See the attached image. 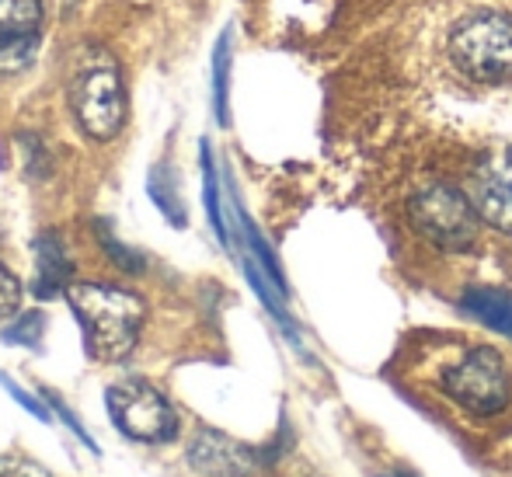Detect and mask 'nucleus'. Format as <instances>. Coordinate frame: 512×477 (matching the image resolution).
I'll return each mask as SVG.
<instances>
[{"mask_svg": "<svg viewBox=\"0 0 512 477\" xmlns=\"http://www.w3.org/2000/svg\"><path fill=\"white\" fill-rule=\"evenodd\" d=\"M70 310L84 331L91 359L98 363H122L140 342L147 303L133 289L108 283H74L67 289Z\"/></svg>", "mask_w": 512, "mask_h": 477, "instance_id": "f257e3e1", "label": "nucleus"}, {"mask_svg": "<svg viewBox=\"0 0 512 477\" xmlns=\"http://www.w3.org/2000/svg\"><path fill=\"white\" fill-rule=\"evenodd\" d=\"M67 101L77 126L98 143H108L126 126V88L119 63L105 49H84L67 84Z\"/></svg>", "mask_w": 512, "mask_h": 477, "instance_id": "f03ea898", "label": "nucleus"}, {"mask_svg": "<svg viewBox=\"0 0 512 477\" xmlns=\"http://www.w3.org/2000/svg\"><path fill=\"white\" fill-rule=\"evenodd\" d=\"M450 60L478 84H502L512 77V18L481 11L464 18L450 35Z\"/></svg>", "mask_w": 512, "mask_h": 477, "instance_id": "7ed1b4c3", "label": "nucleus"}, {"mask_svg": "<svg viewBox=\"0 0 512 477\" xmlns=\"http://www.w3.org/2000/svg\"><path fill=\"white\" fill-rule=\"evenodd\" d=\"M408 220L418 230V237H425V241L443 251L474 248L481 230V216L474 209L471 195L446 182H429L411 192Z\"/></svg>", "mask_w": 512, "mask_h": 477, "instance_id": "20e7f679", "label": "nucleus"}, {"mask_svg": "<svg viewBox=\"0 0 512 477\" xmlns=\"http://www.w3.org/2000/svg\"><path fill=\"white\" fill-rule=\"evenodd\" d=\"M108 415L115 429L133 443H171L178 436V411L147 380H119L105 390Z\"/></svg>", "mask_w": 512, "mask_h": 477, "instance_id": "39448f33", "label": "nucleus"}, {"mask_svg": "<svg viewBox=\"0 0 512 477\" xmlns=\"http://www.w3.org/2000/svg\"><path fill=\"white\" fill-rule=\"evenodd\" d=\"M443 390L471 415H499L512 397L509 366L495 349H467L443 373Z\"/></svg>", "mask_w": 512, "mask_h": 477, "instance_id": "423d86ee", "label": "nucleus"}, {"mask_svg": "<svg viewBox=\"0 0 512 477\" xmlns=\"http://www.w3.org/2000/svg\"><path fill=\"white\" fill-rule=\"evenodd\" d=\"M42 42L39 0H0V74H18Z\"/></svg>", "mask_w": 512, "mask_h": 477, "instance_id": "0eeeda50", "label": "nucleus"}, {"mask_svg": "<svg viewBox=\"0 0 512 477\" xmlns=\"http://www.w3.org/2000/svg\"><path fill=\"white\" fill-rule=\"evenodd\" d=\"M471 202L485 223L512 234V147L495 150L471 178Z\"/></svg>", "mask_w": 512, "mask_h": 477, "instance_id": "6e6552de", "label": "nucleus"}, {"mask_svg": "<svg viewBox=\"0 0 512 477\" xmlns=\"http://www.w3.org/2000/svg\"><path fill=\"white\" fill-rule=\"evenodd\" d=\"M189 464L206 477H251L262 467V457L223 432L203 429L189 446Z\"/></svg>", "mask_w": 512, "mask_h": 477, "instance_id": "1a4fd4ad", "label": "nucleus"}, {"mask_svg": "<svg viewBox=\"0 0 512 477\" xmlns=\"http://www.w3.org/2000/svg\"><path fill=\"white\" fill-rule=\"evenodd\" d=\"M74 286V258L67 251L56 230L35 237V279H32V293L39 300H53V296L67 293Z\"/></svg>", "mask_w": 512, "mask_h": 477, "instance_id": "9d476101", "label": "nucleus"}, {"mask_svg": "<svg viewBox=\"0 0 512 477\" xmlns=\"http://www.w3.org/2000/svg\"><path fill=\"white\" fill-rule=\"evenodd\" d=\"M460 303L481 324L512 338V293H502V289H467Z\"/></svg>", "mask_w": 512, "mask_h": 477, "instance_id": "9b49d317", "label": "nucleus"}, {"mask_svg": "<svg viewBox=\"0 0 512 477\" xmlns=\"http://www.w3.org/2000/svg\"><path fill=\"white\" fill-rule=\"evenodd\" d=\"M150 199L161 206V213L168 216L175 227H185V206H182V195H178V182H175V171L168 168V164H161V168L150 171Z\"/></svg>", "mask_w": 512, "mask_h": 477, "instance_id": "f8f14e48", "label": "nucleus"}, {"mask_svg": "<svg viewBox=\"0 0 512 477\" xmlns=\"http://www.w3.org/2000/svg\"><path fill=\"white\" fill-rule=\"evenodd\" d=\"M95 237H98V244H102L105 255L112 258L122 272H129V276H140L143 265H147V262H143V255H140V251H133V248H126V244L112 234V227H108V223L95 220Z\"/></svg>", "mask_w": 512, "mask_h": 477, "instance_id": "ddd939ff", "label": "nucleus"}, {"mask_svg": "<svg viewBox=\"0 0 512 477\" xmlns=\"http://www.w3.org/2000/svg\"><path fill=\"white\" fill-rule=\"evenodd\" d=\"M42 331H46V321L42 314H21L11 328L0 331V338L11 345H25V349H39L42 345Z\"/></svg>", "mask_w": 512, "mask_h": 477, "instance_id": "4468645a", "label": "nucleus"}, {"mask_svg": "<svg viewBox=\"0 0 512 477\" xmlns=\"http://www.w3.org/2000/svg\"><path fill=\"white\" fill-rule=\"evenodd\" d=\"M21 150H25V175L28 178H46L53 171V157H49V147L39 140L35 133L21 136Z\"/></svg>", "mask_w": 512, "mask_h": 477, "instance_id": "2eb2a0df", "label": "nucleus"}, {"mask_svg": "<svg viewBox=\"0 0 512 477\" xmlns=\"http://www.w3.org/2000/svg\"><path fill=\"white\" fill-rule=\"evenodd\" d=\"M227 67H230V49H227V35H223L213 56V98H216L220 122H227Z\"/></svg>", "mask_w": 512, "mask_h": 477, "instance_id": "dca6fc26", "label": "nucleus"}, {"mask_svg": "<svg viewBox=\"0 0 512 477\" xmlns=\"http://www.w3.org/2000/svg\"><path fill=\"white\" fill-rule=\"evenodd\" d=\"M203 182H206V209H209V223L220 234V241L227 244V230H223V216H220V195H216V171H213V157L209 147L203 143Z\"/></svg>", "mask_w": 512, "mask_h": 477, "instance_id": "f3484780", "label": "nucleus"}, {"mask_svg": "<svg viewBox=\"0 0 512 477\" xmlns=\"http://www.w3.org/2000/svg\"><path fill=\"white\" fill-rule=\"evenodd\" d=\"M21 300H25V289H21V279L0 262V321L14 317L21 310Z\"/></svg>", "mask_w": 512, "mask_h": 477, "instance_id": "a211bd4d", "label": "nucleus"}, {"mask_svg": "<svg viewBox=\"0 0 512 477\" xmlns=\"http://www.w3.org/2000/svg\"><path fill=\"white\" fill-rule=\"evenodd\" d=\"M42 397H46V401H49V404H53V411H56V415H60V418H63V422H67V425H70V432H74V436H77V439H81V443H84V446H88V450H91V453H98L95 439H91V436H88V429H84V425H81V418H77V415H74V411H70V408H67V404H63V401H60V397H56V394H49V390H46V394H42Z\"/></svg>", "mask_w": 512, "mask_h": 477, "instance_id": "6ab92c4d", "label": "nucleus"}, {"mask_svg": "<svg viewBox=\"0 0 512 477\" xmlns=\"http://www.w3.org/2000/svg\"><path fill=\"white\" fill-rule=\"evenodd\" d=\"M0 383H4V390H7V394H11V397H14V401H18V404H21V408H25V411H32V415H35V418H39V422H49V411H46V408H42V404H39V401H35V397H32V394H25V390H21V387H18V383H11V380H7V377H4V373H0Z\"/></svg>", "mask_w": 512, "mask_h": 477, "instance_id": "aec40b11", "label": "nucleus"}, {"mask_svg": "<svg viewBox=\"0 0 512 477\" xmlns=\"http://www.w3.org/2000/svg\"><path fill=\"white\" fill-rule=\"evenodd\" d=\"M0 477H49L42 467H35L32 460L21 457H0Z\"/></svg>", "mask_w": 512, "mask_h": 477, "instance_id": "412c9836", "label": "nucleus"}, {"mask_svg": "<svg viewBox=\"0 0 512 477\" xmlns=\"http://www.w3.org/2000/svg\"><path fill=\"white\" fill-rule=\"evenodd\" d=\"M391 477H408V474H391Z\"/></svg>", "mask_w": 512, "mask_h": 477, "instance_id": "4be33fe9", "label": "nucleus"}]
</instances>
